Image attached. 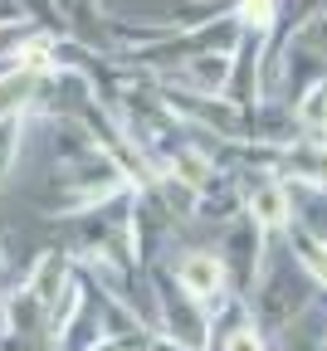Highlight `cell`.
I'll return each instance as SVG.
<instances>
[{
    "label": "cell",
    "mask_w": 327,
    "mask_h": 351,
    "mask_svg": "<svg viewBox=\"0 0 327 351\" xmlns=\"http://www.w3.org/2000/svg\"><path fill=\"white\" fill-rule=\"evenodd\" d=\"M317 351H327V332H322V341H317Z\"/></svg>",
    "instance_id": "obj_20"
},
{
    "label": "cell",
    "mask_w": 327,
    "mask_h": 351,
    "mask_svg": "<svg viewBox=\"0 0 327 351\" xmlns=\"http://www.w3.org/2000/svg\"><path fill=\"white\" fill-rule=\"evenodd\" d=\"M10 20H30V15L20 10V0H0V25H10Z\"/></svg>",
    "instance_id": "obj_17"
},
{
    "label": "cell",
    "mask_w": 327,
    "mask_h": 351,
    "mask_svg": "<svg viewBox=\"0 0 327 351\" xmlns=\"http://www.w3.org/2000/svg\"><path fill=\"white\" fill-rule=\"evenodd\" d=\"M166 269H171V278L185 293L205 307L210 322L235 307V293H229V274H225L220 249H176V258H166Z\"/></svg>",
    "instance_id": "obj_3"
},
{
    "label": "cell",
    "mask_w": 327,
    "mask_h": 351,
    "mask_svg": "<svg viewBox=\"0 0 327 351\" xmlns=\"http://www.w3.org/2000/svg\"><path fill=\"white\" fill-rule=\"evenodd\" d=\"M273 239L254 225L249 215H240L235 225H225V274H229V293H235L240 302H249V293L259 288V274H264V258H269Z\"/></svg>",
    "instance_id": "obj_5"
},
{
    "label": "cell",
    "mask_w": 327,
    "mask_h": 351,
    "mask_svg": "<svg viewBox=\"0 0 327 351\" xmlns=\"http://www.w3.org/2000/svg\"><path fill=\"white\" fill-rule=\"evenodd\" d=\"M74 278H78V258H74V249H44V254L30 263L25 293L39 302V313L49 317L54 307H59V298L74 288Z\"/></svg>",
    "instance_id": "obj_7"
},
{
    "label": "cell",
    "mask_w": 327,
    "mask_h": 351,
    "mask_svg": "<svg viewBox=\"0 0 327 351\" xmlns=\"http://www.w3.org/2000/svg\"><path fill=\"white\" fill-rule=\"evenodd\" d=\"M284 249L298 258V269L308 274V283L327 298V239L313 234L308 225H298V219H293V225L284 230Z\"/></svg>",
    "instance_id": "obj_9"
},
{
    "label": "cell",
    "mask_w": 327,
    "mask_h": 351,
    "mask_svg": "<svg viewBox=\"0 0 327 351\" xmlns=\"http://www.w3.org/2000/svg\"><path fill=\"white\" fill-rule=\"evenodd\" d=\"M278 181H289L293 191H313L327 195V142L322 137H298L289 147H273V166Z\"/></svg>",
    "instance_id": "obj_6"
},
{
    "label": "cell",
    "mask_w": 327,
    "mask_h": 351,
    "mask_svg": "<svg viewBox=\"0 0 327 351\" xmlns=\"http://www.w3.org/2000/svg\"><path fill=\"white\" fill-rule=\"evenodd\" d=\"M293 122H298L303 137H327V78H317L293 103Z\"/></svg>",
    "instance_id": "obj_13"
},
{
    "label": "cell",
    "mask_w": 327,
    "mask_h": 351,
    "mask_svg": "<svg viewBox=\"0 0 327 351\" xmlns=\"http://www.w3.org/2000/svg\"><path fill=\"white\" fill-rule=\"evenodd\" d=\"M142 278H147V302H152V332L166 337V341H181L185 351H210L215 322L205 317V307L171 278L166 258L147 263Z\"/></svg>",
    "instance_id": "obj_1"
},
{
    "label": "cell",
    "mask_w": 327,
    "mask_h": 351,
    "mask_svg": "<svg viewBox=\"0 0 327 351\" xmlns=\"http://www.w3.org/2000/svg\"><path fill=\"white\" fill-rule=\"evenodd\" d=\"M88 351H147V337H117V332H108V337H98Z\"/></svg>",
    "instance_id": "obj_16"
},
{
    "label": "cell",
    "mask_w": 327,
    "mask_h": 351,
    "mask_svg": "<svg viewBox=\"0 0 327 351\" xmlns=\"http://www.w3.org/2000/svg\"><path fill=\"white\" fill-rule=\"evenodd\" d=\"M249 302H240L235 298V307H229V322H225V332H220V351H269V341H264V327L254 322V313H245Z\"/></svg>",
    "instance_id": "obj_11"
},
{
    "label": "cell",
    "mask_w": 327,
    "mask_h": 351,
    "mask_svg": "<svg viewBox=\"0 0 327 351\" xmlns=\"http://www.w3.org/2000/svg\"><path fill=\"white\" fill-rule=\"evenodd\" d=\"M322 142H327V137H322Z\"/></svg>",
    "instance_id": "obj_21"
},
{
    "label": "cell",
    "mask_w": 327,
    "mask_h": 351,
    "mask_svg": "<svg viewBox=\"0 0 327 351\" xmlns=\"http://www.w3.org/2000/svg\"><path fill=\"white\" fill-rule=\"evenodd\" d=\"M229 15H235L240 34H259L269 39L284 20V0H229Z\"/></svg>",
    "instance_id": "obj_12"
},
{
    "label": "cell",
    "mask_w": 327,
    "mask_h": 351,
    "mask_svg": "<svg viewBox=\"0 0 327 351\" xmlns=\"http://www.w3.org/2000/svg\"><path fill=\"white\" fill-rule=\"evenodd\" d=\"M313 283H308V274L298 269V258L278 244V249H269V258H264V274H259V288L249 293V307H254V322L259 327H273V332H284V327H293L308 307H313Z\"/></svg>",
    "instance_id": "obj_2"
},
{
    "label": "cell",
    "mask_w": 327,
    "mask_h": 351,
    "mask_svg": "<svg viewBox=\"0 0 327 351\" xmlns=\"http://www.w3.org/2000/svg\"><path fill=\"white\" fill-rule=\"evenodd\" d=\"M147 351H185V346H181V341H166V337L152 332V337H147Z\"/></svg>",
    "instance_id": "obj_18"
},
{
    "label": "cell",
    "mask_w": 327,
    "mask_h": 351,
    "mask_svg": "<svg viewBox=\"0 0 327 351\" xmlns=\"http://www.w3.org/2000/svg\"><path fill=\"white\" fill-rule=\"evenodd\" d=\"M235 181H240V215H249L269 239H284V230L298 219L293 186L278 181L273 171H235Z\"/></svg>",
    "instance_id": "obj_4"
},
{
    "label": "cell",
    "mask_w": 327,
    "mask_h": 351,
    "mask_svg": "<svg viewBox=\"0 0 327 351\" xmlns=\"http://www.w3.org/2000/svg\"><path fill=\"white\" fill-rule=\"evenodd\" d=\"M5 269H10V263H5V249H0V288H5Z\"/></svg>",
    "instance_id": "obj_19"
},
{
    "label": "cell",
    "mask_w": 327,
    "mask_h": 351,
    "mask_svg": "<svg viewBox=\"0 0 327 351\" xmlns=\"http://www.w3.org/2000/svg\"><path fill=\"white\" fill-rule=\"evenodd\" d=\"M20 10H25L34 25H44L49 34H64V20H59V5H54V0H20Z\"/></svg>",
    "instance_id": "obj_15"
},
{
    "label": "cell",
    "mask_w": 327,
    "mask_h": 351,
    "mask_svg": "<svg viewBox=\"0 0 327 351\" xmlns=\"http://www.w3.org/2000/svg\"><path fill=\"white\" fill-rule=\"evenodd\" d=\"M39 78H44V73H34V69H25V64L0 69V117L30 112V108H34V93H39Z\"/></svg>",
    "instance_id": "obj_10"
},
{
    "label": "cell",
    "mask_w": 327,
    "mask_h": 351,
    "mask_svg": "<svg viewBox=\"0 0 327 351\" xmlns=\"http://www.w3.org/2000/svg\"><path fill=\"white\" fill-rule=\"evenodd\" d=\"M54 5H59V20H64V34L83 39L98 54H113V20L98 0H54Z\"/></svg>",
    "instance_id": "obj_8"
},
{
    "label": "cell",
    "mask_w": 327,
    "mask_h": 351,
    "mask_svg": "<svg viewBox=\"0 0 327 351\" xmlns=\"http://www.w3.org/2000/svg\"><path fill=\"white\" fill-rule=\"evenodd\" d=\"M289 44H298V49H308L313 59H322L327 64V10H313L298 29H293V39Z\"/></svg>",
    "instance_id": "obj_14"
}]
</instances>
